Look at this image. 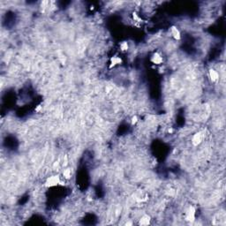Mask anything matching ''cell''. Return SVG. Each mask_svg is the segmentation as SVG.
Listing matches in <instances>:
<instances>
[{
	"label": "cell",
	"instance_id": "1",
	"mask_svg": "<svg viewBox=\"0 0 226 226\" xmlns=\"http://www.w3.org/2000/svg\"><path fill=\"white\" fill-rule=\"evenodd\" d=\"M59 183H60V178L58 176L55 175V176H51V177L47 179V180L45 182V185L47 187H53V186L57 185Z\"/></svg>",
	"mask_w": 226,
	"mask_h": 226
},
{
	"label": "cell",
	"instance_id": "2",
	"mask_svg": "<svg viewBox=\"0 0 226 226\" xmlns=\"http://www.w3.org/2000/svg\"><path fill=\"white\" fill-rule=\"evenodd\" d=\"M205 138V134L203 133V132H198L194 134L192 138V143L194 146H198L200 145Z\"/></svg>",
	"mask_w": 226,
	"mask_h": 226
},
{
	"label": "cell",
	"instance_id": "3",
	"mask_svg": "<svg viewBox=\"0 0 226 226\" xmlns=\"http://www.w3.org/2000/svg\"><path fill=\"white\" fill-rule=\"evenodd\" d=\"M195 208L193 206L189 207L185 212V220L187 221H194L195 220Z\"/></svg>",
	"mask_w": 226,
	"mask_h": 226
},
{
	"label": "cell",
	"instance_id": "4",
	"mask_svg": "<svg viewBox=\"0 0 226 226\" xmlns=\"http://www.w3.org/2000/svg\"><path fill=\"white\" fill-rule=\"evenodd\" d=\"M170 34H171V36L172 38H174L177 41H179V40L181 39V33L179 31V29L177 27H175V26H173V27L171 28V29H170Z\"/></svg>",
	"mask_w": 226,
	"mask_h": 226
},
{
	"label": "cell",
	"instance_id": "5",
	"mask_svg": "<svg viewBox=\"0 0 226 226\" xmlns=\"http://www.w3.org/2000/svg\"><path fill=\"white\" fill-rule=\"evenodd\" d=\"M208 76H209L212 82H217L219 80V78H220L218 72L215 69H213V68H210L208 70Z\"/></svg>",
	"mask_w": 226,
	"mask_h": 226
},
{
	"label": "cell",
	"instance_id": "6",
	"mask_svg": "<svg viewBox=\"0 0 226 226\" xmlns=\"http://www.w3.org/2000/svg\"><path fill=\"white\" fill-rule=\"evenodd\" d=\"M151 61H152V63L155 64V65H161L162 63V61H163L162 56L156 52V53H155L153 55V57H152V58H151Z\"/></svg>",
	"mask_w": 226,
	"mask_h": 226
},
{
	"label": "cell",
	"instance_id": "7",
	"mask_svg": "<svg viewBox=\"0 0 226 226\" xmlns=\"http://www.w3.org/2000/svg\"><path fill=\"white\" fill-rule=\"evenodd\" d=\"M151 218L149 215H143L140 217V221H139V224L140 225H149L150 224Z\"/></svg>",
	"mask_w": 226,
	"mask_h": 226
},
{
	"label": "cell",
	"instance_id": "8",
	"mask_svg": "<svg viewBox=\"0 0 226 226\" xmlns=\"http://www.w3.org/2000/svg\"><path fill=\"white\" fill-rule=\"evenodd\" d=\"M121 62H122V60H121V58H120L119 57L115 56V57H111V58H110V68H112V67H114V66H116V65H120V64H121Z\"/></svg>",
	"mask_w": 226,
	"mask_h": 226
},
{
	"label": "cell",
	"instance_id": "9",
	"mask_svg": "<svg viewBox=\"0 0 226 226\" xmlns=\"http://www.w3.org/2000/svg\"><path fill=\"white\" fill-rule=\"evenodd\" d=\"M120 50L121 51H127L129 50V44L127 42H123L120 43Z\"/></svg>",
	"mask_w": 226,
	"mask_h": 226
},
{
	"label": "cell",
	"instance_id": "10",
	"mask_svg": "<svg viewBox=\"0 0 226 226\" xmlns=\"http://www.w3.org/2000/svg\"><path fill=\"white\" fill-rule=\"evenodd\" d=\"M63 176L64 178L66 179H71V176H72V172H71V169H65V171L63 172Z\"/></svg>",
	"mask_w": 226,
	"mask_h": 226
}]
</instances>
